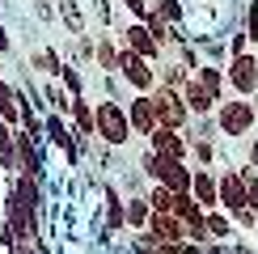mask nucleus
Instances as JSON below:
<instances>
[{"label":"nucleus","mask_w":258,"mask_h":254,"mask_svg":"<svg viewBox=\"0 0 258 254\" xmlns=\"http://www.w3.org/2000/svg\"><path fill=\"white\" fill-rule=\"evenodd\" d=\"M9 51H13V38H9V30H5V26H0V59H5V55H9Z\"/></svg>","instance_id":"obj_35"},{"label":"nucleus","mask_w":258,"mask_h":254,"mask_svg":"<svg viewBox=\"0 0 258 254\" xmlns=\"http://www.w3.org/2000/svg\"><path fill=\"white\" fill-rule=\"evenodd\" d=\"M59 17H63V30L68 34H85V17H81L77 0H59Z\"/></svg>","instance_id":"obj_25"},{"label":"nucleus","mask_w":258,"mask_h":254,"mask_svg":"<svg viewBox=\"0 0 258 254\" xmlns=\"http://www.w3.org/2000/svg\"><path fill=\"white\" fill-rule=\"evenodd\" d=\"M190 77H195V81L203 85V89H208L212 98H216V106H220L224 98H229V93H224V89H229V85H224V64H208V59H203L199 68L190 72Z\"/></svg>","instance_id":"obj_15"},{"label":"nucleus","mask_w":258,"mask_h":254,"mask_svg":"<svg viewBox=\"0 0 258 254\" xmlns=\"http://www.w3.org/2000/svg\"><path fill=\"white\" fill-rule=\"evenodd\" d=\"M38 93H42V106H47L51 114H59V119H68V114H72V93L63 89L59 81H42Z\"/></svg>","instance_id":"obj_16"},{"label":"nucleus","mask_w":258,"mask_h":254,"mask_svg":"<svg viewBox=\"0 0 258 254\" xmlns=\"http://www.w3.org/2000/svg\"><path fill=\"white\" fill-rule=\"evenodd\" d=\"M0 5H5V0H0Z\"/></svg>","instance_id":"obj_37"},{"label":"nucleus","mask_w":258,"mask_h":254,"mask_svg":"<svg viewBox=\"0 0 258 254\" xmlns=\"http://www.w3.org/2000/svg\"><path fill=\"white\" fill-rule=\"evenodd\" d=\"M190 195H195V204L203 212L220 208V199H216V169H195V178H190Z\"/></svg>","instance_id":"obj_14"},{"label":"nucleus","mask_w":258,"mask_h":254,"mask_svg":"<svg viewBox=\"0 0 258 254\" xmlns=\"http://www.w3.org/2000/svg\"><path fill=\"white\" fill-rule=\"evenodd\" d=\"M190 178H195V165L190 161H165V157H161V186H169L174 195H186Z\"/></svg>","instance_id":"obj_13"},{"label":"nucleus","mask_w":258,"mask_h":254,"mask_svg":"<svg viewBox=\"0 0 258 254\" xmlns=\"http://www.w3.org/2000/svg\"><path fill=\"white\" fill-rule=\"evenodd\" d=\"M224 85L233 89V98H254L258 93V51L229 55V64H224Z\"/></svg>","instance_id":"obj_4"},{"label":"nucleus","mask_w":258,"mask_h":254,"mask_svg":"<svg viewBox=\"0 0 258 254\" xmlns=\"http://www.w3.org/2000/svg\"><path fill=\"white\" fill-rule=\"evenodd\" d=\"M114 77H119L132 93H153V89H157V64H148V59H140L136 51L119 47V64H114Z\"/></svg>","instance_id":"obj_3"},{"label":"nucleus","mask_w":258,"mask_h":254,"mask_svg":"<svg viewBox=\"0 0 258 254\" xmlns=\"http://www.w3.org/2000/svg\"><path fill=\"white\" fill-rule=\"evenodd\" d=\"M254 233H258V229H254Z\"/></svg>","instance_id":"obj_38"},{"label":"nucleus","mask_w":258,"mask_h":254,"mask_svg":"<svg viewBox=\"0 0 258 254\" xmlns=\"http://www.w3.org/2000/svg\"><path fill=\"white\" fill-rule=\"evenodd\" d=\"M148 98H153V110H157V127H169V132H186L190 127V110H186V102H182L178 89L157 85Z\"/></svg>","instance_id":"obj_5"},{"label":"nucleus","mask_w":258,"mask_h":254,"mask_svg":"<svg viewBox=\"0 0 258 254\" xmlns=\"http://www.w3.org/2000/svg\"><path fill=\"white\" fill-rule=\"evenodd\" d=\"M119 190H123L127 199H132V195H144V190H148V178L140 174V165H136V169H127V174H123V182H119Z\"/></svg>","instance_id":"obj_27"},{"label":"nucleus","mask_w":258,"mask_h":254,"mask_svg":"<svg viewBox=\"0 0 258 254\" xmlns=\"http://www.w3.org/2000/svg\"><path fill=\"white\" fill-rule=\"evenodd\" d=\"M148 9L153 13H161V21H169V26H186V9L178 5V0H148Z\"/></svg>","instance_id":"obj_22"},{"label":"nucleus","mask_w":258,"mask_h":254,"mask_svg":"<svg viewBox=\"0 0 258 254\" xmlns=\"http://www.w3.org/2000/svg\"><path fill=\"white\" fill-rule=\"evenodd\" d=\"M250 106H254V119H258V93H254V98H250Z\"/></svg>","instance_id":"obj_36"},{"label":"nucleus","mask_w":258,"mask_h":254,"mask_svg":"<svg viewBox=\"0 0 258 254\" xmlns=\"http://www.w3.org/2000/svg\"><path fill=\"white\" fill-rule=\"evenodd\" d=\"M148 148H153L157 157H165V161H190V144L182 132H169V127H157L153 136L144 140Z\"/></svg>","instance_id":"obj_10"},{"label":"nucleus","mask_w":258,"mask_h":254,"mask_svg":"<svg viewBox=\"0 0 258 254\" xmlns=\"http://www.w3.org/2000/svg\"><path fill=\"white\" fill-rule=\"evenodd\" d=\"M59 85H63V89H68L72 93V98H81V93H89V89H85V77H81V68H77V64H63V72H59Z\"/></svg>","instance_id":"obj_26"},{"label":"nucleus","mask_w":258,"mask_h":254,"mask_svg":"<svg viewBox=\"0 0 258 254\" xmlns=\"http://www.w3.org/2000/svg\"><path fill=\"white\" fill-rule=\"evenodd\" d=\"M203 225H208V241H233V237H237L233 216H229V212H220V208L203 212Z\"/></svg>","instance_id":"obj_18"},{"label":"nucleus","mask_w":258,"mask_h":254,"mask_svg":"<svg viewBox=\"0 0 258 254\" xmlns=\"http://www.w3.org/2000/svg\"><path fill=\"white\" fill-rule=\"evenodd\" d=\"M216 199H220V212L237 216L245 208V178H241V165L233 169H216Z\"/></svg>","instance_id":"obj_7"},{"label":"nucleus","mask_w":258,"mask_h":254,"mask_svg":"<svg viewBox=\"0 0 258 254\" xmlns=\"http://www.w3.org/2000/svg\"><path fill=\"white\" fill-rule=\"evenodd\" d=\"M119 5L132 13V21H144L148 17V0H119Z\"/></svg>","instance_id":"obj_31"},{"label":"nucleus","mask_w":258,"mask_h":254,"mask_svg":"<svg viewBox=\"0 0 258 254\" xmlns=\"http://www.w3.org/2000/svg\"><path fill=\"white\" fill-rule=\"evenodd\" d=\"M169 254H203V246H195V241H182V246H169Z\"/></svg>","instance_id":"obj_34"},{"label":"nucleus","mask_w":258,"mask_h":254,"mask_svg":"<svg viewBox=\"0 0 258 254\" xmlns=\"http://www.w3.org/2000/svg\"><path fill=\"white\" fill-rule=\"evenodd\" d=\"M123 204H127V195L119 190V182H110V178H106V182H102V225L110 229L114 237H123V233H127Z\"/></svg>","instance_id":"obj_9"},{"label":"nucleus","mask_w":258,"mask_h":254,"mask_svg":"<svg viewBox=\"0 0 258 254\" xmlns=\"http://www.w3.org/2000/svg\"><path fill=\"white\" fill-rule=\"evenodd\" d=\"M93 114H98V140H102L106 148H127V144L136 140V136H132V123H127L123 102L98 98V102H93Z\"/></svg>","instance_id":"obj_2"},{"label":"nucleus","mask_w":258,"mask_h":254,"mask_svg":"<svg viewBox=\"0 0 258 254\" xmlns=\"http://www.w3.org/2000/svg\"><path fill=\"white\" fill-rule=\"evenodd\" d=\"M93 64L110 77L114 72V64H119V38H110V34H102L98 38V47H93Z\"/></svg>","instance_id":"obj_21"},{"label":"nucleus","mask_w":258,"mask_h":254,"mask_svg":"<svg viewBox=\"0 0 258 254\" xmlns=\"http://www.w3.org/2000/svg\"><path fill=\"white\" fill-rule=\"evenodd\" d=\"M212 119H216L220 140H250V132L258 127L250 98H224V102L216 106V114H212Z\"/></svg>","instance_id":"obj_1"},{"label":"nucleus","mask_w":258,"mask_h":254,"mask_svg":"<svg viewBox=\"0 0 258 254\" xmlns=\"http://www.w3.org/2000/svg\"><path fill=\"white\" fill-rule=\"evenodd\" d=\"M148 233H153V237H161L165 246H182V241H190L186 225H182L174 212H153V220H148Z\"/></svg>","instance_id":"obj_11"},{"label":"nucleus","mask_w":258,"mask_h":254,"mask_svg":"<svg viewBox=\"0 0 258 254\" xmlns=\"http://www.w3.org/2000/svg\"><path fill=\"white\" fill-rule=\"evenodd\" d=\"M241 178H245V208L258 216V169L254 165H241Z\"/></svg>","instance_id":"obj_28"},{"label":"nucleus","mask_w":258,"mask_h":254,"mask_svg":"<svg viewBox=\"0 0 258 254\" xmlns=\"http://www.w3.org/2000/svg\"><path fill=\"white\" fill-rule=\"evenodd\" d=\"M203 254H233V246H229V241H208Z\"/></svg>","instance_id":"obj_33"},{"label":"nucleus","mask_w":258,"mask_h":254,"mask_svg":"<svg viewBox=\"0 0 258 254\" xmlns=\"http://www.w3.org/2000/svg\"><path fill=\"white\" fill-rule=\"evenodd\" d=\"M182 102H186V110H190V119H208V114H216V98H212L203 85L190 77L186 85H182Z\"/></svg>","instance_id":"obj_12"},{"label":"nucleus","mask_w":258,"mask_h":254,"mask_svg":"<svg viewBox=\"0 0 258 254\" xmlns=\"http://www.w3.org/2000/svg\"><path fill=\"white\" fill-rule=\"evenodd\" d=\"M123 216H127V233H144L148 220H153V208H148L144 195H132V199L123 204Z\"/></svg>","instance_id":"obj_20"},{"label":"nucleus","mask_w":258,"mask_h":254,"mask_svg":"<svg viewBox=\"0 0 258 254\" xmlns=\"http://www.w3.org/2000/svg\"><path fill=\"white\" fill-rule=\"evenodd\" d=\"M114 38H119V47L136 51V55H140V59H148V64H161V59H165V47H161V42L148 34L144 21H127V26H123Z\"/></svg>","instance_id":"obj_6"},{"label":"nucleus","mask_w":258,"mask_h":254,"mask_svg":"<svg viewBox=\"0 0 258 254\" xmlns=\"http://www.w3.org/2000/svg\"><path fill=\"white\" fill-rule=\"evenodd\" d=\"M144 199H148V208H153V212H174V190L161 186V182H148Z\"/></svg>","instance_id":"obj_23"},{"label":"nucleus","mask_w":258,"mask_h":254,"mask_svg":"<svg viewBox=\"0 0 258 254\" xmlns=\"http://www.w3.org/2000/svg\"><path fill=\"white\" fill-rule=\"evenodd\" d=\"M190 157H195V169H212L216 165V140H186Z\"/></svg>","instance_id":"obj_24"},{"label":"nucleus","mask_w":258,"mask_h":254,"mask_svg":"<svg viewBox=\"0 0 258 254\" xmlns=\"http://www.w3.org/2000/svg\"><path fill=\"white\" fill-rule=\"evenodd\" d=\"M186 81H190V68H186L182 59L165 55V59L157 64V85H165V89H178V93H182V85H186Z\"/></svg>","instance_id":"obj_17"},{"label":"nucleus","mask_w":258,"mask_h":254,"mask_svg":"<svg viewBox=\"0 0 258 254\" xmlns=\"http://www.w3.org/2000/svg\"><path fill=\"white\" fill-rule=\"evenodd\" d=\"M245 165L258 169V136H250V140H245Z\"/></svg>","instance_id":"obj_32"},{"label":"nucleus","mask_w":258,"mask_h":254,"mask_svg":"<svg viewBox=\"0 0 258 254\" xmlns=\"http://www.w3.org/2000/svg\"><path fill=\"white\" fill-rule=\"evenodd\" d=\"M123 110H127V123H132L136 140H148V136L157 132V110H153V98H148V93H132V98L123 102Z\"/></svg>","instance_id":"obj_8"},{"label":"nucleus","mask_w":258,"mask_h":254,"mask_svg":"<svg viewBox=\"0 0 258 254\" xmlns=\"http://www.w3.org/2000/svg\"><path fill=\"white\" fill-rule=\"evenodd\" d=\"M245 38L258 47V0H250V5H245Z\"/></svg>","instance_id":"obj_29"},{"label":"nucleus","mask_w":258,"mask_h":254,"mask_svg":"<svg viewBox=\"0 0 258 254\" xmlns=\"http://www.w3.org/2000/svg\"><path fill=\"white\" fill-rule=\"evenodd\" d=\"M93 47H98V38L77 34V59H81V64H93Z\"/></svg>","instance_id":"obj_30"},{"label":"nucleus","mask_w":258,"mask_h":254,"mask_svg":"<svg viewBox=\"0 0 258 254\" xmlns=\"http://www.w3.org/2000/svg\"><path fill=\"white\" fill-rule=\"evenodd\" d=\"M63 64H68V59H59V51H55V47H38V51H30V68H38L47 81H59Z\"/></svg>","instance_id":"obj_19"}]
</instances>
